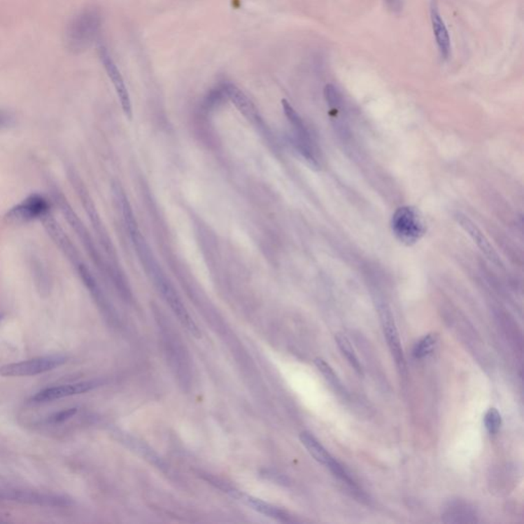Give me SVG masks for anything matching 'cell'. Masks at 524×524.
I'll return each instance as SVG.
<instances>
[{
  "mask_svg": "<svg viewBox=\"0 0 524 524\" xmlns=\"http://www.w3.org/2000/svg\"><path fill=\"white\" fill-rule=\"evenodd\" d=\"M31 267H32L33 276H34L35 281H36V284L41 285L42 291L45 288H48L50 278H48V271H46L45 267L42 264V262L37 257H33L32 262H31Z\"/></svg>",
  "mask_w": 524,
  "mask_h": 524,
  "instance_id": "7402d4cb",
  "label": "cell"
},
{
  "mask_svg": "<svg viewBox=\"0 0 524 524\" xmlns=\"http://www.w3.org/2000/svg\"><path fill=\"white\" fill-rule=\"evenodd\" d=\"M391 229L402 244L413 246L425 235L426 225L419 210L406 205L395 210L391 218Z\"/></svg>",
  "mask_w": 524,
  "mask_h": 524,
  "instance_id": "5b68a950",
  "label": "cell"
},
{
  "mask_svg": "<svg viewBox=\"0 0 524 524\" xmlns=\"http://www.w3.org/2000/svg\"><path fill=\"white\" fill-rule=\"evenodd\" d=\"M387 8L391 10V12L397 14L402 10V0H385Z\"/></svg>",
  "mask_w": 524,
  "mask_h": 524,
  "instance_id": "484cf974",
  "label": "cell"
},
{
  "mask_svg": "<svg viewBox=\"0 0 524 524\" xmlns=\"http://www.w3.org/2000/svg\"><path fill=\"white\" fill-rule=\"evenodd\" d=\"M50 204L48 199L39 194H33L20 204L10 208L6 214V220L10 225H21L35 220H41L50 213Z\"/></svg>",
  "mask_w": 524,
  "mask_h": 524,
  "instance_id": "ba28073f",
  "label": "cell"
},
{
  "mask_svg": "<svg viewBox=\"0 0 524 524\" xmlns=\"http://www.w3.org/2000/svg\"><path fill=\"white\" fill-rule=\"evenodd\" d=\"M335 340L342 355L348 360L353 370L359 374V375H362L364 373H362V364H360L359 357H357V353H355V349H353V345H351L348 338L344 334L338 333L335 335Z\"/></svg>",
  "mask_w": 524,
  "mask_h": 524,
  "instance_id": "d6986e66",
  "label": "cell"
},
{
  "mask_svg": "<svg viewBox=\"0 0 524 524\" xmlns=\"http://www.w3.org/2000/svg\"><path fill=\"white\" fill-rule=\"evenodd\" d=\"M52 198L55 204L59 206L61 210L62 214H63L65 220L69 223L71 229L76 233L79 240L81 241L84 246V249L87 252L90 257L92 258V262L97 265V269L101 271L106 276L112 280L114 284L116 285L118 288L125 289V281L123 274L121 273L120 269H116L113 267L112 263L107 262L101 255L99 250L97 248L96 243H94V239L90 235L88 229H86L85 225L83 221H81L79 216L77 215L76 212L74 211L70 203L68 202L66 197L64 196L61 192L57 189H55L52 191Z\"/></svg>",
  "mask_w": 524,
  "mask_h": 524,
  "instance_id": "7a4b0ae2",
  "label": "cell"
},
{
  "mask_svg": "<svg viewBox=\"0 0 524 524\" xmlns=\"http://www.w3.org/2000/svg\"><path fill=\"white\" fill-rule=\"evenodd\" d=\"M1 318H2V316H0V320H1Z\"/></svg>",
  "mask_w": 524,
  "mask_h": 524,
  "instance_id": "4316f807",
  "label": "cell"
},
{
  "mask_svg": "<svg viewBox=\"0 0 524 524\" xmlns=\"http://www.w3.org/2000/svg\"><path fill=\"white\" fill-rule=\"evenodd\" d=\"M97 383L94 381L79 382V383L66 384V385L50 387L39 391L33 400L35 402H48L52 400L63 399V397H72V395H81L88 392L96 388Z\"/></svg>",
  "mask_w": 524,
  "mask_h": 524,
  "instance_id": "5bb4252c",
  "label": "cell"
},
{
  "mask_svg": "<svg viewBox=\"0 0 524 524\" xmlns=\"http://www.w3.org/2000/svg\"><path fill=\"white\" fill-rule=\"evenodd\" d=\"M484 425L490 434H496L499 432L502 426V417L497 409H488L484 415Z\"/></svg>",
  "mask_w": 524,
  "mask_h": 524,
  "instance_id": "603a6c76",
  "label": "cell"
},
{
  "mask_svg": "<svg viewBox=\"0 0 524 524\" xmlns=\"http://www.w3.org/2000/svg\"><path fill=\"white\" fill-rule=\"evenodd\" d=\"M430 20L439 55L441 59H448L451 55L450 35L439 12V4L435 0H431L430 2Z\"/></svg>",
  "mask_w": 524,
  "mask_h": 524,
  "instance_id": "9a60e30c",
  "label": "cell"
},
{
  "mask_svg": "<svg viewBox=\"0 0 524 524\" xmlns=\"http://www.w3.org/2000/svg\"><path fill=\"white\" fill-rule=\"evenodd\" d=\"M221 87H222L225 97L235 106L236 110L247 120H249L255 127L260 128V130L267 129V125H265L257 107L240 88L236 87L235 84L229 83L222 84Z\"/></svg>",
  "mask_w": 524,
  "mask_h": 524,
  "instance_id": "7c38bea8",
  "label": "cell"
},
{
  "mask_svg": "<svg viewBox=\"0 0 524 524\" xmlns=\"http://www.w3.org/2000/svg\"><path fill=\"white\" fill-rule=\"evenodd\" d=\"M101 27V13L97 8H86L75 15L68 24L65 42L73 54H80L96 41Z\"/></svg>",
  "mask_w": 524,
  "mask_h": 524,
  "instance_id": "3957f363",
  "label": "cell"
},
{
  "mask_svg": "<svg viewBox=\"0 0 524 524\" xmlns=\"http://www.w3.org/2000/svg\"><path fill=\"white\" fill-rule=\"evenodd\" d=\"M67 362L64 355H48L36 359L14 362L0 367V375L3 377H28L55 370Z\"/></svg>",
  "mask_w": 524,
  "mask_h": 524,
  "instance_id": "52a82bcc",
  "label": "cell"
},
{
  "mask_svg": "<svg viewBox=\"0 0 524 524\" xmlns=\"http://www.w3.org/2000/svg\"><path fill=\"white\" fill-rule=\"evenodd\" d=\"M455 220L459 223L460 227L469 235L473 242L476 244V246L481 249V251L483 252L490 262L495 263L497 267H503V263H502L499 254L497 253L496 250L490 244L488 239L486 238L483 231L468 216L457 212L455 214Z\"/></svg>",
  "mask_w": 524,
  "mask_h": 524,
  "instance_id": "4fadbf2b",
  "label": "cell"
},
{
  "mask_svg": "<svg viewBox=\"0 0 524 524\" xmlns=\"http://www.w3.org/2000/svg\"><path fill=\"white\" fill-rule=\"evenodd\" d=\"M0 500L13 501L29 505L43 506V507H68L72 505L69 497L59 495L41 494L33 490H15V488H0Z\"/></svg>",
  "mask_w": 524,
  "mask_h": 524,
  "instance_id": "9c48e42d",
  "label": "cell"
},
{
  "mask_svg": "<svg viewBox=\"0 0 524 524\" xmlns=\"http://www.w3.org/2000/svg\"><path fill=\"white\" fill-rule=\"evenodd\" d=\"M77 409H68V410L62 411V412L57 413L54 416L50 418V422L52 423H62V422L67 421L73 416L76 415Z\"/></svg>",
  "mask_w": 524,
  "mask_h": 524,
  "instance_id": "cb8c5ba5",
  "label": "cell"
},
{
  "mask_svg": "<svg viewBox=\"0 0 524 524\" xmlns=\"http://www.w3.org/2000/svg\"><path fill=\"white\" fill-rule=\"evenodd\" d=\"M14 123L15 117L13 116L12 113L8 112L6 110L0 109V130L10 128V126L14 125Z\"/></svg>",
  "mask_w": 524,
  "mask_h": 524,
  "instance_id": "d4e9b609",
  "label": "cell"
},
{
  "mask_svg": "<svg viewBox=\"0 0 524 524\" xmlns=\"http://www.w3.org/2000/svg\"><path fill=\"white\" fill-rule=\"evenodd\" d=\"M99 55L101 64H103L110 80L112 81L113 85H114L115 90H116L117 97H118L119 101H120L123 113H125L126 118L132 120V99H130L129 92H128L127 87H126L122 75H121L120 71H119L118 67L115 64L114 59H112L110 52H108L105 46L99 48Z\"/></svg>",
  "mask_w": 524,
  "mask_h": 524,
  "instance_id": "8fae6325",
  "label": "cell"
},
{
  "mask_svg": "<svg viewBox=\"0 0 524 524\" xmlns=\"http://www.w3.org/2000/svg\"><path fill=\"white\" fill-rule=\"evenodd\" d=\"M439 333H429L424 336L416 344L413 349V355L417 360L424 359L433 353L437 344H439Z\"/></svg>",
  "mask_w": 524,
  "mask_h": 524,
  "instance_id": "ffe728a7",
  "label": "cell"
},
{
  "mask_svg": "<svg viewBox=\"0 0 524 524\" xmlns=\"http://www.w3.org/2000/svg\"><path fill=\"white\" fill-rule=\"evenodd\" d=\"M442 516L446 523H464L476 521V512L474 508L463 501L450 502Z\"/></svg>",
  "mask_w": 524,
  "mask_h": 524,
  "instance_id": "ac0fdd59",
  "label": "cell"
},
{
  "mask_svg": "<svg viewBox=\"0 0 524 524\" xmlns=\"http://www.w3.org/2000/svg\"><path fill=\"white\" fill-rule=\"evenodd\" d=\"M378 311H379L382 330H383L384 337H385L389 350H390L391 355L395 359L400 375L406 376V357H404V350H402L399 331H397L392 313H391L388 305L385 304H379Z\"/></svg>",
  "mask_w": 524,
  "mask_h": 524,
  "instance_id": "30bf717a",
  "label": "cell"
},
{
  "mask_svg": "<svg viewBox=\"0 0 524 524\" xmlns=\"http://www.w3.org/2000/svg\"><path fill=\"white\" fill-rule=\"evenodd\" d=\"M67 174L71 185L74 187L75 191L78 194L79 199H80L84 211L87 214L88 220L92 223V229H94L101 247L105 250L108 257L110 258V262L115 267H117V269H120L118 264V260H117L118 257H117L116 251H115L114 246H113L112 240H111L109 234H108L107 229H106L105 225H104L103 221L101 220V216H99V212H97L96 204H94L87 187L84 185L80 176H78V174L74 169L69 168Z\"/></svg>",
  "mask_w": 524,
  "mask_h": 524,
  "instance_id": "277c9868",
  "label": "cell"
},
{
  "mask_svg": "<svg viewBox=\"0 0 524 524\" xmlns=\"http://www.w3.org/2000/svg\"><path fill=\"white\" fill-rule=\"evenodd\" d=\"M315 364L316 367H317L318 370L322 373L323 376H324L325 379H326L332 386L335 387L336 390H344V386H342L341 381H340L339 378H338L337 374L334 372L333 368H332L330 364H329V362H327L324 359L318 357V359L315 360Z\"/></svg>",
  "mask_w": 524,
  "mask_h": 524,
  "instance_id": "44dd1931",
  "label": "cell"
},
{
  "mask_svg": "<svg viewBox=\"0 0 524 524\" xmlns=\"http://www.w3.org/2000/svg\"><path fill=\"white\" fill-rule=\"evenodd\" d=\"M283 109L285 116L289 121L292 128V138H293L294 146L296 150L309 163V164L318 166L317 153H316L315 143L313 138L309 134V128L305 125L304 119L296 112V110L290 105L286 99L282 101Z\"/></svg>",
  "mask_w": 524,
  "mask_h": 524,
  "instance_id": "8992f818",
  "label": "cell"
},
{
  "mask_svg": "<svg viewBox=\"0 0 524 524\" xmlns=\"http://www.w3.org/2000/svg\"><path fill=\"white\" fill-rule=\"evenodd\" d=\"M113 194H114L115 200L118 203L120 207L121 213H122L123 220L126 231L128 236L132 240L134 248L136 249L138 254L139 262L143 265V271H146L150 280L152 281L154 286L158 290L159 293L164 298L170 309L174 311V315L178 317L180 324L187 329L194 337L200 338V331L198 326L194 322L193 318L190 316L189 311L185 309L183 300L174 288L172 283L170 282L168 276H166L161 265L159 264L154 252L152 251L151 247L148 244L145 236L141 234L139 227L138 220L134 215V210L130 205L129 200L126 196L125 192L123 191L120 185L114 183L112 187Z\"/></svg>",
  "mask_w": 524,
  "mask_h": 524,
  "instance_id": "6da1fadb",
  "label": "cell"
},
{
  "mask_svg": "<svg viewBox=\"0 0 524 524\" xmlns=\"http://www.w3.org/2000/svg\"><path fill=\"white\" fill-rule=\"evenodd\" d=\"M233 496L236 499L241 500L243 503L246 504L250 508L260 513V514L264 515V516L271 517V518L280 521H290L289 514L286 511L280 509V508L276 507V506L271 505L267 502L249 496V495L241 494L239 492L233 493Z\"/></svg>",
  "mask_w": 524,
  "mask_h": 524,
  "instance_id": "e0dca14e",
  "label": "cell"
},
{
  "mask_svg": "<svg viewBox=\"0 0 524 524\" xmlns=\"http://www.w3.org/2000/svg\"><path fill=\"white\" fill-rule=\"evenodd\" d=\"M299 439L302 444H304V448H306L307 452L318 463L326 466L329 469H331L332 467H334L338 463L337 460L332 457L330 453L324 448V446L318 441V439L313 433L309 432V431H304V432L300 433Z\"/></svg>",
  "mask_w": 524,
  "mask_h": 524,
  "instance_id": "2e32d148",
  "label": "cell"
}]
</instances>
